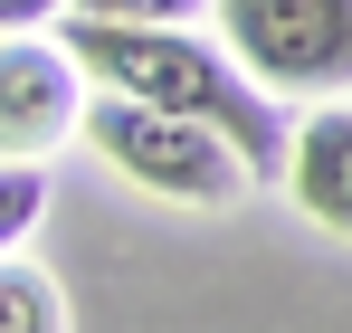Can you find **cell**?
Wrapping results in <instances>:
<instances>
[{
	"instance_id": "2",
	"label": "cell",
	"mask_w": 352,
	"mask_h": 333,
	"mask_svg": "<svg viewBox=\"0 0 352 333\" xmlns=\"http://www.w3.org/2000/svg\"><path fill=\"white\" fill-rule=\"evenodd\" d=\"M76 133H96V153H105L124 181H143V191H162V200H190V210H229L238 191H248V162H238L210 124L162 114V105H143V96H115V86L86 96V124H76Z\"/></svg>"
},
{
	"instance_id": "4",
	"label": "cell",
	"mask_w": 352,
	"mask_h": 333,
	"mask_svg": "<svg viewBox=\"0 0 352 333\" xmlns=\"http://www.w3.org/2000/svg\"><path fill=\"white\" fill-rule=\"evenodd\" d=\"M76 124H86V67L67 57V39L0 29V162H48Z\"/></svg>"
},
{
	"instance_id": "9",
	"label": "cell",
	"mask_w": 352,
	"mask_h": 333,
	"mask_svg": "<svg viewBox=\"0 0 352 333\" xmlns=\"http://www.w3.org/2000/svg\"><path fill=\"white\" fill-rule=\"evenodd\" d=\"M67 0H0V29H38V19H58Z\"/></svg>"
},
{
	"instance_id": "6",
	"label": "cell",
	"mask_w": 352,
	"mask_h": 333,
	"mask_svg": "<svg viewBox=\"0 0 352 333\" xmlns=\"http://www.w3.org/2000/svg\"><path fill=\"white\" fill-rule=\"evenodd\" d=\"M0 333H67V295L19 257H0Z\"/></svg>"
},
{
	"instance_id": "7",
	"label": "cell",
	"mask_w": 352,
	"mask_h": 333,
	"mask_svg": "<svg viewBox=\"0 0 352 333\" xmlns=\"http://www.w3.org/2000/svg\"><path fill=\"white\" fill-rule=\"evenodd\" d=\"M48 219V162H0V257Z\"/></svg>"
},
{
	"instance_id": "1",
	"label": "cell",
	"mask_w": 352,
	"mask_h": 333,
	"mask_svg": "<svg viewBox=\"0 0 352 333\" xmlns=\"http://www.w3.org/2000/svg\"><path fill=\"white\" fill-rule=\"evenodd\" d=\"M67 57L86 67V86H115V96H143V105L162 114H190V124H210L219 143H229L248 181H267V171H286V114L276 96L238 67L229 48H210V39H190V29H133V19H67Z\"/></svg>"
},
{
	"instance_id": "8",
	"label": "cell",
	"mask_w": 352,
	"mask_h": 333,
	"mask_svg": "<svg viewBox=\"0 0 352 333\" xmlns=\"http://www.w3.org/2000/svg\"><path fill=\"white\" fill-rule=\"evenodd\" d=\"M76 19H133V29H172L190 10H210V0H67Z\"/></svg>"
},
{
	"instance_id": "5",
	"label": "cell",
	"mask_w": 352,
	"mask_h": 333,
	"mask_svg": "<svg viewBox=\"0 0 352 333\" xmlns=\"http://www.w3.org/2000/svg\"><path fill=\"white\" fill-rule=\"evenodd\" d=\"M286 181H295V210L314 228L352 238V105L343 96H324V105L286 133Z\"/></svg>"
},
{
	"instance_id": "3",
	"label": "cell",
	"mask_w": 352,
	"mask_h": 333,
	"mask_svg": "<svg viewBox=\"0 0 352 333\" xmlns=\"http://www.w3.org/2000/svg\"><path fill=\"white\" fill-rule=\"evenodd\" d=\"M219 48L267 96H352V0H219Z\"/></svg>"
}]
</instances>
